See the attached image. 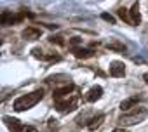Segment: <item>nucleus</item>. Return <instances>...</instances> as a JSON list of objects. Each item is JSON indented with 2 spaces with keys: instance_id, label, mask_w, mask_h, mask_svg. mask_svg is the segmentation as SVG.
I'll list each match as a JSON object with an SVG mask.
<instances>
[{
  "instance_id": "1",
  "label": "nucleus",
  "mask_w": 148,
  "mask_h": 132,
  "mask_svg": "<svg viewBox=\"0 0 148 132\" xmlns=\"http://www.w3.org/2000/svg\"><path fill=\"white\" fill-rule=\"evenodd\" d=\"M42 97H44V90H42V89L33 90V92H30V94H25V96L18 97V99L14 101L12 108H14L16 111H26V110L33 108V106L42 99Z\"/></svg>"
},
{
  "instance_id": "2",
  "label": "nucleus",
  "mask_w": 148,
  "mask_h": 132,
  "mask_svg": "<svg viewBox=\"0 0 148 132\" xmlns=\"http://www.w3.org/2000/svg\"><path fill=\"white\" fill-rule=\"evenodd\" d=\"M146 116H148V110H146V108H143V106H134L132 110L124 111V115L119 118V123H122V125L129 127V125L141 123Z\"/></svg>"
},
{
  "instance_id": "3",
  "label": "nucleus",
  "mask_w": 148,
  "mask_h": 132,
  "mask_svg": "<svg viewBox=\"0 0 148 132\" xmlns=\"http://www.w3.org/2000/svg\"><path fill=\"white\" fill-rule=\"evenodd\" d=\"M56 103V110L61 111V113H70L77 108V103H79V97L75 94H70V96H64V97H58L54 99Z\"/></svg>"
},
{
  "instance_id": "4",
  "label": "nucleus",
  "mask_w": 148,
  "mask_h": 132,
  "mask_svg": "<svg viewBox=\"0 0 148 132\" xmlns=\"http://www.w3.org/2000/svg\"><path fill=\"white\" fill-rule=\"evenodd\" d=\"M110 75L115 78H120L125 75V64L122 61H112L110 63Z\"/></svg>"
},
{
  "instance_id": "5",
  "label": "nucleus",
  "mask_w": 148,
  "mask_h": 132,
  "mask_svg": "<svg viewBox=\"0 0 148 132\" xmlns=\"http://www.w3.org/2000/svg\"><path fill=\"white\" fill-rule=\"evenodd\" d=\"M21 35H23L25 40H37V38L42 37V30H38V28H35V26H26Z\"/></svg>"
},
{
  "instance_id": "6",
  "label": "nucleus",
  "mask_w": 148,
  "mask_h": 132,
  "mask_svg": "<svg viewBox=\"0 0 148 132\" xmlns=\"http://www.w3.org/2000/svg\"><path fill=\"white\" fill-rule=\"evenodd\" d=\"M101 96H103V89H101L99 85H94V87H91V89L87 90V94H86V101H89V103H96L98 99H101Z\"/></svg>"
},
{
  "instance_id": "7",
  "label": "nucleus",
  "mask_w": 148,
  "mask_h": 132,
  "mask_svg": "<svg viewBox=\"0 0 148 132\" xmlns=\"http://www.w3.org/2000/svg\"><path fill=\"white\" fill-rule=\"evenodd\" d=\"M4 122H5V125L11 132H21L23 127H25L18 118H12V116H4Z\"/></svg>"
},
{
  "instance_id": "8",
  "label": "nucleus",
  "mask_w": 148,
  "mask_h": 132,
  "mask_svg": "<svg viewBox=\"0 0 148 132\" xmlns=\"http://www.w3.org/2000/svg\"><path fill=\"white\" fill-rule=\"evenodd\" d=\"M73 84H66L64 87H61V89H56L54 90V99H58V97H64V96H70L71 92H73Z\"/></svg>"
},
{
  "instance_id": "9",
  "label": "nucleus",
  "mask_w": 148,
  "mask_h": 132,
  "mask_svg": "<svg viewBox=\"0 0 148 132\" xmlns=\"http://www.w3.org/2000/svg\"><path fill=\"white\" fill-rule=\"evenodd\" d=\"M138 103H139V97H129V99H124V101L120 103V110H122V111H129V110H132L134 106H138Z\"/></svg>"
},
{
  "instance_id": "10",
  "label": "nucleus",
  "mask_w": 148,
  "mask_h": 132,
  "mask_svg": "<svg viewBox=\"0 0 148 132\" xmlns=\"http://www.w3.org/2000/svg\"><path fill=\"white\" fill-rule=\"evenodd\" d=\"M129 14H131V24H139V23H141V14H139V7H138V4H134V5L131 7Z\"/></svg>"
},
{
  "instance_id": "11",
  "label": "nucleus",
  "mask_w": 148,
  "mask_h": 132,
  "mask_svg": "<svg viewBox=\"0 0 148 132\" xmlns=\"http://www.w3.org/2000/svg\"><path fill=\"white\" fill-rule=\"evenodd\" d=\"M73 54H75V57H79V59H87V57H92L94 56V50H91V49H73Z\"/></svg>"
},
{
  "instance_id": "12",
  "label": "nucleus",
  "mask_w": 148,
  "mask_h": 132,
  "mask_svg": "<svg viewBox=\"0 0 148 132\" xmlns=\"http://www.w3.org/2000/svg\"><path fill=\"white\" fill-rule=\"evenodd\" d=\"M103 120H105V115H98V116L91 118L89 123H87V129H89V130H96V129L103 123Z\"/></svg>"
},
{
  "instance_id": "13",
  "label": "nucleus",
  "mask_w": 148,
  "mask_h": 132,
  "mask_svg": "<svg viewBox=\"0 0 148 132\" xmlns=\"http://www.w3.org/2000/svg\"><path fill=\"white\" fill-rule=\"evenodd\" d=\"M117 14H119V18H120V19H124L125 23H129V24H131V14H129V11H127L125 7H120V9L117 11Z\"/></svg>"
},
{
  "instance_id": "14",
  "label": "nucleus",
  "mask_w": 148,
  "mask_h": 132,
  "mask_svg": "<svg viewBox=\"0 0 148 132\" xmlns=\"http://www.w3.org/2000/svg\"><path fill=\"white\" fill-rule=\"evenodd\" d=\"M108 49H113V50H119V52H125V45L124 44H119V42L108 44Z\"/></svg>"
},
{
  "instance_id": "15",
  "label": "nucleus",
  "mask_w": 148,
  "mask_h": 132,
  "mask_svg": "<svg viewBox=\"0 0 148 132\" xmlns=\"http://www.w3.org/2000/svg\"><path fill=\"white\" fill-rule=\"evenodd\" d=\"M49 42H52V44H58V45H64V40H63V37H59V35H52L51 38H49Z\"/></svg>"
},
{
  "instance_id": "16",
  "label": "nucleus",
  "mask_w": 148,
  "mask_h": 132,
  "mask_svg": "<svg viewBox=\"0 0 148 132\" xmlns=\"http://www.w3.org/2000/svg\"><path fill=\"white\" fill-rule=\"evenodd\" d=\"M101 18H103L105 21H108L110 24H115V18H113V16H110V14H106V12H105V14H101Z\"/></svg>"
},
{
  "instance_id": "17",
  "label": "nucleus",
  "mask_w": 148,
  "mask_h": 132,
  "mask_svg": "<svg viewBox=\"0 0 148 132\" xmlns=\"http://www.w3.org/2000/svg\"><path fill=\"white\" fill-rule=\"evenodd\" d=\"M21 132H38L35 127H32V125H26V127H23V130Z\"/></svg>"
},
{
  "instance_id": "18",
  "label": "nucleus",
  "mask_w": 148,
  "mask_h": 132,
  "mask_svg": "<svg viewBox=\"0 0 148 132\" xmlns=\"http://www.w3.org/2000/svg\"><path fill=\"white\" fill-rule=\"evenodd\" d=\"M79 44H82V40H80V38H77V37L70 40V45H79Z\"/></svg>"
},
{
  "instance_id": "19",
  "label": "nucleus",
  "mask_w": 148,
  "mask_h": 132,
  "mask_svg": "<svg viewBox=\"0 0 148 132\" xmlns=\"http://www.w3.org/2000/svg\"><path fill=\"white\" fill-rule=\"evenodd\" d=\"M112 132H127L125 129H115V130H112Z\"/></svg>"
},
{
  "instance_id": "20",
  "label": "nucleus",
  "mask_w": 148,
  "mask_h": 132,
  "mask_svg": "<svg viewBox=\"0 0 148 132\" xmlns=\"http://www.w3.org/2000/svg\"><path fill=\"white\" fill-rule=\"evenodd\" d=\"M143 78H145V82H146V85H148V73H145V75H143Z\"/></svg>"
}]
</instances>
